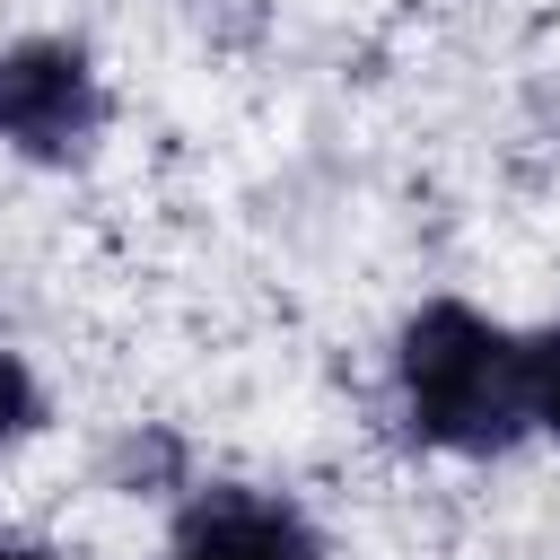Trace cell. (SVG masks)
<instances>
[{
	"instance_id": "8992f818",
	"label": "cell",
	"mask_w": 560,
	"mask_h": 560,
	"mask_svg": "<svg viewBox=\"0 0 560 560\" xmlns=\"http://www.w3.org/2000/svg\"><path fill=\"white\" fill-rule=\"evenodd\" d=\"M35 429H44V385H35V368L18 350H0V446H18Z\"/></svg>"
},
{
	"instance_id": "3957f363",
	"label": "cell",
	"mask_w": 560,
	"mask_h": 560,
	"mask_svg": "<svg viewBox=\"0 0 560 560\" xmlns=\"http://www.w3.org/2000/svg\"><path fill=\"white\" fill-rule=\"evenodd\" d=\"M166 560H324V534L306 525L298 499L280 490H245V481H210L175 508Z\"/></svg>"
},
{
	"instance_id": "7a4b0ae2",
	"label": "cell",
	"mask_w": 560,
	"mask_h": 560,
	"mask_svg": "<svg viewBox=\"0 0 560 560\" xmlns=\"http://www.w3.org/2000/svg\"><path fill=\"white\" fill-rule=\"evenodd\" d=\"M105 131V79L88 44L70 35H18L0 44V149L26 166H79Z\"/></svg>"
},
{
	"instance_id": "277c9868",
	"label": "cell",
	"mask_w": 560,
	"mask_h": 560,
	"mask_svg": "<svg viewBox=\"0 0 560 560\" xmlns=\"http://www.w3.org/2000/svg\"><path fill=\"white\" fill-rule=\"evenodd\" d=\"M105 472H114V490H131V499H140V490H175V481H184V446H175L166 429H131Z\"/></svg>"
},
{
	"instance_id": "5b68a950",
	"label": "cell",
	"mask_w": 560,
	"mask_h": 560,
	"mask_svg": "<svg viewBox=\"0 0 560 560\" xmlns=\"http://www.w3.org/2000/svg\"><path fill=\"white\" fill-rule=\"evenodd\" d=\"M525 420L542 438H560V324L525 332Z\"/></svg>"
},
{
	"instance_id": "52a82bcc",
	"label": "cell",
	"mask_w": 560,
	"mask_h": 560,
	"mask_svg": "<svg viewBox=\"0 0 560 560\" xmlns=\"http://www.w3.org/2000/svg\"><path fill=\"white\" fill-rule=\"evenodd\" d=\"M0 560H61L52 542H26V534H0Z\"/></svg>"
},
{
	"instance_id": "6da1fadb",
	"label": "cell",
	"mask_w": 560,
	"mask_h": 560,
	"mask_svg": "<svg viewBox=\"0 0 560 560\" xmlns=\"http://www.w3.org/2000/svg\"><path fill=\"white\" fill-rule=\"evenodd\" d=\"M402 429L438 455H508L534 438L525 420V332L490 324L464 298H429L394 341Z\"/></svg>"
}]
</instances>
